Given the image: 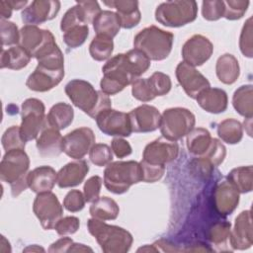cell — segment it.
<instances>
[{"mask_svg": "<svg viewBox=\"0 0 253 253\" xmlns=\"http://www.w3.org/2000/svg\"><path fill=\"white\" fill-rule=\"evenodd\" d=\"M63 136L59 130L44 125L37 138L36 146L39 154L44 158H51L58 156L62 151Z\"/></svg>", "mask_w": 253, "mask_h": 253, "instance_id": "cell-23", "label": "cell"}, {"mask_svg": "<svg viewBox=\"0 0 253 253\" xmlns=\"http://www.w3.org/2000/svg\"><path fill=\"white\" fill-rule=\"evenodd\" d=\"M252 173L251 165L240 166L232 169L227 175V181L239 193H249L252 191Z\"/></svg>", "mask_w": 253, "mask_h": 253, "instance_id": "cell-36", "label": "cell"}, {"mask_svg": "<svg viewBox=\"0 0 253 253\" xmlns=\"http://www.w3.org/2000/svg\"><path fill=\"white\" fill-rule=\"evenodd\" d=\"M64 77V70H50L38 65L29 75L26 86L36 92H46L57 86Z\"/></svg>", "mask_w": 253, "mask_h": 253, "instance_id": "cell-21", "label": "cell"}, {"mask_svg": "<svg viewBox=\"0 0 253 253\" xmlns=\"http://www.w3.org/2000/svg\"><path fill=\"white\" fill-rule=\"evenodd\" d=\"M232 105L239 115L251 119L253 116L252 85H242L236 89L232 97Z\"/></svg>", "mask_w": 253, "mask_h": 253, "instance_id": "cell-34", "label": "cell"}, {"mask_svg": "<svg viewBox=\"0 0 253 253\" xmlns=\"http://www.w3.org/2000/svg\"><path fill=\"white\" fill-rule=\"evenodd\" d=\"M211 141L210 131L204 127H194L187 134V148L195 156L203 155L210 148Z\"/></svg>", "mask_w": 253, "mask_h": 253, "instance_id": "cell-33", "label": "cell"}, {"mask_svg": "<svg viewBox=\"0 0 253 253\" xmlns=\"http://www.w3.org/2000/svg\"><path fill=\"white\" fill-rule=\"evenodd\" d=\"M229 243L232 249L245 250L253 244L252 219L250 210L243 211L235 218L234 227L230 231Z\"/></svg>", "mask_w": 253, "mask_h": 253, "instance_id": "cell-18", "label": "cell"}, {"mask_svg": "<svg viewBox=\"0 0 253 253\" xmlns=\"http://www.w3.org/2000/svg\"><path fill=\"white\" fill-rule=\"evenodd\" d=\"M196 100L203 110L211 114H220L227 109V94L219 88L209 87L203 90Z\"/></svg>", "mask_w": 253, "mask_h": 253, "instance_id": "cell-27", "label": "cell"}, {"mask_svg": "<svg viewBox=\"0 0 253 253\" xmlns=\"http://www.w3.org/2000/svg\"><path fill=\"white\" fill-rule=\"evenodd\" d=\"M203 17L208 21H216L223 17L224 4L223 1H203L202 3Z\"/></svg>", "mask_w": 253, "mask_h": 253, "instance_id": "cell-47", "label": "cell"}, {"mask_svg": "<svg viewBox=\"0 0 253 253\" xmlns=\"http://www.w3.org/2000/svg\"><path fill=\"white\" fill-rule=\"evenodd\" d=\"M1 27V42L4 45H18L20 42V31L13 22L8 20L0 21Z\"/></svg>", "mask_w": 253, "mask_h": 253, "instance_id": "cell-44", "label": "cell"}, {"mask_svg": "<svg viewBox=\"0 0 253 253\" xmlns=\"http://www.w3.org/2000/svg\"><path fill=\"white\" fill-rule=\"evenodd\" d=\"M86 200L84 194L79 190H71L69 191L64 200H63V207L71 212H76L81 211L85 206Z\"/></svg>", "mask_w": 253, "mask_h": 253, "instance_id": "cell-50", "label": "cell"}, {"mask_svg": "<svg viewBox=\"0 0 253 253\" xmlns=\"http://www.w3.org/2000/svg\"><path fill=\"white\" fill-rule=\"evenodd\" d=\"M80 226V220L76 216L61 217L55 224V231L62 236L75 233Z\"/></svg>", "mask_w": 253, "mask_h": 253, "instance_id": "cell-51", "label": "cell"}, {"mask_svg": "<svg viewBox=\"0 0 253 253\" xmlns=\"http://www.w3.org/2000/svg\"><path fill=\"white\" fill-rule=\"evenodd\" d=\"M45 107L37 98L25 100L21 108L20 132L25 142L37 139L45 125Z\"/></svg>", "mask_w": 253, "mask_h": 253, "instance_id": "cell-8", "label": "cell"}, {"mask_svg": "<svg viewBox=\"0 0 253 253\" xmlns=\"http://www.w3.org/2000/svg\"><path fill=\"white\" fill-rule=\"evenodd\" d=\"M131 94L140 102H149L155 98L147 78L135 79L131 83Z\"/></svg>", "mask_w": 253, "mask_h": 253, "instance_id": "cell-45", "label": "cell"}, {"mask_svg": "<svg viewBox=\"0 0 253 253\" xmlns=\"http://www.w3.org/2000/svg\"><path fill=\"white\" fill-rule=\"evenodd\" d=\"M74 119V111L71 105L66 103H56L53 105L45 117V125L58 130L69 126Z\"/></svg>", "mask_w": 253, "mask_h": 253, "instance_id": "cell-30", "label": "cell"}, {"mask_svg": "<svg viewBox=\"0 0 253 253\" xmlns=\"http://www.w3.org/2000/svg\"><path fill=\"white\" fill-rule=\"evenodd\" d=\"M89 212L93 218L100 220L116 219L120 212V208L116 201L109 197H99L90 207Z\"/></svg>", "mask_w": 253, "mask_h": 253, "instance_id": "cell-32", "label": "cell"}, {"mask_svg": "<svg viewBox=\"0 0 253 253\" xmlns=\"http://www.w3.org/2000/svg\"><path fill=\"white\" fill-rule=\"evenodd\" d=\"M213 51L211 42L202 35H194L186 41L182 47L183 61L197 67L208 61Z\"/></svg>", "mask_w": 253, "mask_h": 253, "instance_id": "cell-13", "label": "cell"}, {"mask_svg": "<svg viewBox=\"0 0 253 253\" xmlns=\"http://www.w3.org/2000/svg\"><path fill=\"white\" fill-rule=\"evenodd\" d=\"M60 10V2L56 0H35L21 13L26 25L38 26L56 17Z\"/></svg>", "mask_w": 253, "mask_h": 253, "instance_id": "cell-16", "label": "cell"}, {"mask_svg": "<svg viewBox=\"0 0 253 253\" xmlns=\"http://www.w3.org/2000/svg\"><path fill=\"white\" fill-rule=\"evenodd\" d=\"M89 171L85 160L78 159L67 163L57 172V185L59 188H71L81 184Z\"/></svg>", "mask_w": 253, "mask_h": 253, "instance_id": "cell-24", "label": "cell"}, {"mask_svg": "<svg viewBox=\"0 0 253 253\" xmlns=\"http://www.w3.org/2000/svg\"><path fill=\"white\" fill-rule=\"evenodd\" d=\"M103 181L108 191L117 195L124 194L130 186L142 181L140 164L133 160L111 162L106 165Z\"/></svg>", "mask_w": 253, "mask_h": 253, "instance_id": "cell-5", "label": "cell"}, {"mask_svg": "<svg viewBox=\"0 0 253 253\" xmlns=\"http://www.w3.org/2000/svg\"><path fill=\"white\" fill-rule=\"evenodd\" d=\"M77 3L83 9L87 25L92 24L94 19L97 17V15L102 11L100 6H99V3L97 1L88 0V1H79Z\"/></svg>", "mask_w": 253, "mask_h": 253, "instance_id": "cell-53", "label": "cell"}, {"mask_svg": "<svg viewBox=\"0 0 253 253\" xmlns=\"http://www.w3.org/2000/svg\"><path fill=\"white\" fill-rule=\"evenodd\" d=\"M226 155L225 146L216 138H212L210 148L193 161L198 171L203 176L211 175L212 169L221 164Z\"/></svg>", "mask_w": 253, "mask_h": 253, "instance_id": "cell-22", "label": "cell"}, {"mask_svg": "<svg viewBox=\"0 0 253 253\" xmlns=\"http://www.w3.org/2000/svg\"><path fill=\"white\" fill-rule=\"evenodd\" d=\"M32 56L21 46L14 45L8 49L2 48L1 57H0V67L9 68L12 70H20L26 67Z\"/></svg>", "mask_w": 253, "mask_h": 253, "instance_id": "cell-31", "label": "cell"}, {"mask_svg": "<svg viewBox=\"0 0 253 253\" xmlns=\"http://www.w3.org/2000/svg\"><path fill=\"white\" fill-rule=\"evenodd\" d=\"M99 129L110 136L127 137L131 134V126L128 113L113 110H104L95 118Z\"/></svg>", "mask_w": 253, "mask_h": 253, "instance_id": "cell-11", "label": "cell"}, {"mask_svg": "<svg viewBox=\"0 0 253 253\" xmlns=\"http://www.w3.org/2000/svg\"><path fill=\"white\" fill-rule=\"evenodd\" d=\"M198 15L196 1H167L157 6L155 20L163 26L179 28L194 22Z\"/></svg>", "mask_w": 253, "mask_h": 253, "instance_id": "cell-6", "label": "cell"}, {"mask_svg": "<svg viewBox=\"0 0 253 253\" xmlns=\"http://www.w3.org/2000/svg\"><path fill=\"white\" fill-rule=\"evenodd\" d=\"M102 72L100 87L108 96L123 91L125 87L139 78L126 53H119L108 59L102 67Z\"/></svg>", "mask_w": 253, "mask_h": 253, "instance_id": "cell-2", "label": "cell"}, {"mask_svg": "<svg viewBox=\"0 0 253 253\" xmlns=\"http://www.w3.org/2000/svg\"><path fill=\"white\" fill-rule=\"evenodd\" d=\"M24 251L25 252H29V251H32V252H40V251H42V252H44V249L43 248H42V247H40L39 245H32V246H29V247H27L26 249H24Z\"/></svg>", "mask_w": 253, "mask_h": 253, "instance_id": "cell-60", "label": "cell"}, {"mask_svg": "<svg viewBox=\"0 0 253 253\" xmlns=\"http://www.w3.org/2000/svg\"><path fill=\"white\" fill-rule=\"evenodd\" d=\"M239 47L242 54L246 57L251 58L253 56V47H252V17H250L242 28L240 39H239Z\"/></svg>", "mask_w": 253, "mask_h": 253, "instance_id": "cell-48", "label": "cell"}, {"mask_svg": "<svg viewBox=\"0 0 253 253\" xmlns=\"http://www.w3.org/2000/svg\"><path fill=\"white\" fill-rule=\"evenodd\" d=\"M33 211L45 230L54 228L56 222L62 217L63 208L55 194L43 192L37 194L33 204Z\"/></svg>", "mask_w": 253, "mask_h": 253, "instance_id": "cell-9", "label": "cell"}, {"mask_svg": "<svg viewBox=\"0 0 253 253\" xmlns=\"http://www.w3.org/2000/svg\"><path fill=\"white\" fill-rule=\"evenodd\" d=\"M95 144V134L89 127L75 128L63 136L62 151L75 160L82 159Z\"/></svg>", "mask_w": 253, "mask_h": 253, "instance_id": "cell-12", "label": "cell"}, {"mask_svg": "<svg viewBox=\"0 0 253 253\" xmlns=\"http://www.w3.org/2000/svg\"><path fill=\"white\" fill-rule=\"evenodd\" d=\"M159 252V249L153 244V245H145L143 247H140L137 252Z\"/></svg>", "mask_w": 253, "mask_h": 253, "instance_id": "cell-59", "label": "cell"}, {"mask_svg": "<svg viewBox=\"0 0 253 253\" xmlns=\"http://www.w3.org/2000/svg\"><path fill=\"white\" fill-rule=\"evenodd\" d=\"M114 50L113 39L105 36H97L92 40L89 45V52L93 59L104 61L111 57Z\"/></svg>", "mask_w": 253, "mask_h": 253, "instance_id": "cell-37", "label": "cell"}, {"mask_svg": "<svg viewBox=\"0 0 253 253\" xmlns=\"http://www.w3.org/2000/svg\"><path fill=\"white\" fill-rule=\"evenodd\" d=\"M87 227L105 253H126L131 247L132 235L123 227L93 217L88 219Z\"/></svg>", "mask_w": 253, "mask_h": 253, "instance_id": "cell-3", "label": "cell"}, {"mask_svg": "<svg viewBox=\"0 0 253 253\" xmlns=\"http://www.w3.org/2000/svg\"><path fill=\"white\" fill-rule=\"evenodd\" d=\"M111 148L118 158H124L126 156H128L132 151L130 144L122 137H115L112 140Z\"/></svg>", "mask_w": 253, "mask_h": 253, "instance_id": "cell-54", "label": "cell"}, {"mask_svg": "<svg viewBox=\"0 0 253 253\" xmlns=\"http://www.w3.org/2000/svg\"><path fill=\"white\" fill-rule=\"evenodd\" d=\"M230 226L231 224L228 221H218L212 224L209 229L210 241L217 247L226 246L227 241H229Z\"/></svg>", "mask_w": 253, "mask_h": 253, "instance_id": "cell-39", "label": "cell"}, {"mask_svg": "<svg viewBox=\"0 0 253 253\" xmlns=\"http://www.w3.org/2000/svg\"><path fill=\"white\" fill-rule=\"evenodd\" d=\"M79 25H87L82 7L76 2V5L69 8L63 15L60 22V29L63 33L73 27Z\"/></svg>", "mask_w": 253, "mask_h": 253, "instance_id": "cell-38", "label": "cell"}, {"mask_svg": "<svg viewBox=\"0 0 253 253\" xmlns=\"http://www.w3.org/2000/svg\"><path fill=\"white\" fill-rule=\"evenodd\" d=\"M72 244H73V240L71 238L61 237L60 239L56 240L49 246L48 252H50V253H52V252H60V253L68 252V250Z\"/></svg>", "mask_w": 253, "mask_h": 253, "instance_id": "cell-55", "label": "cell"}, {"mask_svg": "<svg viewBox=\"0 0 253 253\" xmlns=\"http://www.w3.org/2000/svg\"><path fill=\"white\" fill-rule=\"evenodd\" d=\"M103 180L100 176L90 177L84 184V197L87 203H93L99 198Z\"/></svg>", "mask_w": 253, "mask_h": 253, "instance_id": "cell-52", "label": "cell"}, {"mask_svg": "<svg viewBox=\"0 0 253 253\" xmlns=\"http://www.w3.org/2000/svg\"><path fill=\"white\" fill-rule=\"evenodd\" d=\"M176 78L185 91V93L192 99L205 89L211 87L209 80L196 67L187 64L184 61L179 62L176 67Z\"/></svg>", "mask_w": 253, "mask_h": 253, "instance_id": "cell-15", "label": "cell"}, {"mask_svg": "<svg viewBox=\"0 0 253 253\" xmlns=\"http://www.w3.org/2000/svg\"><path fill=\"white\" fill-rule=\"evenodd\" d=\"M239 192L227 180L220 182L213 190V207L221 215L231 214L239 203Z\"/></svg>", "mask_w": 253, "mask_h": 253, "instance_id": "cell-20", "label": "cell"}, {"mask_svg": "<svg viewBox=\"0 0 253 253\" xmlns=\"http://www.w3.org/2000/svg\"><path fill=\"white\" fill-rule=\"evenodd\" d=\"M106 6L116 9L119 16L121 27L124 29H131L138 25L141 19V14L138 9V2L131 0H116L104 1Z\"/></svg>", "mask_w": 253, "mask_h": 253, "instance_id": "cell-26", "label": "cell"}, {"mask_svg": "<svg viewBox=\"0 0 253 253\" xmlns=\"http://www.w3.org/2000/svg\"><path fill=\"white\" fill-rule=\"evenodd\" d=\"M87 251L92 252L93 250L91 248L85 246L84 244H79V243H74V242L68 250V252H87Z\"/></svg>", "mask_w": 253, "mask_h": 253, "instance_id": "cell-57", "label": "cell"}, {"mask_svg": "<svg viewBox=\"0 0 253 253\" xmlns=\"http://www.w3.org/2000/svg\"><path fill=\"white\" fill-rule=\"evenodd\" d=\"M88 35V25H79L63 33V42L68 47L77 48L85 42Z\"/></svg>", "mask_w": 253, "mask_h": 253, "instance_id": "cell-40", "label": "cell"}, {"mask_svg": "<svg viewBox=\"0 0 253 253\" xmlns=\"http://www.w3.org/2000/svg\"><path fill=\"white\" fill-rule=\"evenodd\" d=\"M52 39H54V37L50 31L41 29L38 26L25 25L20 30L19 45L32 57H35V55Z\"/></svg>", "mask_w": 253, "mask_h": 253, "instance_id": "cell-19", "label": "cell"}, {"mask_svg": "<svg viewBox=\"0 0 253 253\" xmlns=\"http://www.w3.org/2000/svg\"><path fill=\"white\" fill-rule=\"evenodd\" d=\"M215 73L218 80L223 84H233L240 75L238 60L230 53L222 54L216 61Z\"/></svg>", "mask_w": 253, "mask_h": 253, "instance_id": "cell-29", "label": "cell"}, {"mask_svg": "<svg viewBox=\"0 0 253 253\" xmlns=\"http://www.w3.org/2000/svg\"><path fill=\"white\" fill-rule=\"evenodd\" d=\"M147 80L155 97L164 96L171 90V79L169 75L163 72L156 71L151 76H149Z\"/></svg>", "mask_w": 253, "mask_h": 253, "instance_id": "cell-43", "label": "cell"}, {"mask_svg": "<svg viewBox=\"0 0 253 253\" xmlns=\"http://www.w3.org/2000/svg\"><path fill=\"white\" fill-rule=\"evenodd\" d=\"M179 145L163 136L148 143L142 153V160L154 165H165L177 158Z\"/></svg>", "mask_w": 253, "mask_h": 253, "instance_id": "cell-14", "label": "cell"}, {"mask_svg": "<svg viewBox=\"0 0 253 253\" xmlns=\"http://www.w3.org/2000/svg\"><path fill=\"white\" fill-rule=\"evenodd\" d=\"M217 135L228 144H236L242 139L243 126L235 119H225L217 126Z\"/></svg>", "mask_w": 253, "mask_h": 253, "instance_id": "cell-35", "label": "cell"}, {"mask_svg": "<svg viewBox=\"0 0 253 253\" xmlns=\"http://www.w3.org/2000/svg\"><path fill=\"white\" fill-rule=\"evenodd\" d=\"M30 159L24 149L7 151L0 164V179L10 185L27 179Z\"/></svg>", "mask_w": 253, "mask_h": 253, "instance_id": "cell-10", "label": "cell"}, {"mask_svg": "<svg viewBox=\"0 0 253 253\" xmlns=\"http://www.w3.org/2000/svg\"><path fill=\"white\" fill-rule=\"evenodd\" d=\"M195 115L185 108H170L163 112L160 122V132L163 137L177 141L187 135L195 126Z\"/></svg>", "mask_w": 253, "mask_h": 253, "instance_id": "cell-7", "label": "cell"}, {"mask_svg": "<svg viewBox=\"0 0 253 253\" xmlns=\"http://www.w3.org/2000/svg\"><path fill=\"white\" fill-rule=\"evenodd\" d=\"M93 29L97 36H105L113 39L121 30V22L116 12L101 11L93 21Z\"/></svg>", "mask_w": 253, "mask_h": 253, "instance_id": "cell-28", "label": "cell"}, {"mask_svg": "<svg viewBox=\"0 0 253 253\" xmlns=\"http://www.w3.org/2000/svg\"><path fill=\"white\" fill-rule=\"evenodd\" d=\"M8 4L11 6L13 10H20L22 8H26V5L28 4V1H7Z\"/></svg>", "mask_w": 253, "mask_h": 253, "instance_id": "cell-58", "label": "cell"}, {"mask_svg": "<svg viewBox=\"0 0 253 253\" xmlns=\"http://www.w3.org/2000/svg\"><path fill=\"white\" fill-rule=\"evenodd\" d=\"M174 35L156 26L139 31L133 39V48L140 50L150 60L160 61L167 58L172 50Z\"/></svg>", "mask_w": 253, "mask_h": 253, "instance_id": "cell-4", "label": "cell"}, {"mask_svg": "<svg viewBox=\"0 0 253 253\" xmlns=\"http://www.w3.org/2000/svg\"><path fill=\"white\" fill-rule=\"evenodd\" d=\"M223 4H224L223 17L227 20L233 21V20H238L244 16L249 6V1L227 0V1H223Z\"/></svg>", "mask_w": 253, "mask_h": 253, "instance_id": "cell-46", "label": "cell"}, {"mask_svg": "<svg viewBox=\"0 0 253 253\" xmlns=\"http://www.w3.org/2000/svg\"><path fill=\"white\" fill-rule=\"evenodd\" d=\"M132 132H150L160 126L161 114L150 105L143 104L128 113Z\"/></svg>", "mask_w": 253, "mask_h": 253, "instance_id": "cell-17", "label": "cell"}, {"mask_svg": "<svg viewBox=\"0 0 253 253\" xmlns=\"http://www.w3.org/2000/svg\"><path fill=\"white\" fill-rule=\"evenodd\" d=\"M64 91L75 107L94 120L104 110L112 108L109 96L102 91L96 90L91 83L83 79L69 81L65 85Z\"/></svg>", "mask_w": 253, "mask_h": 253, "instance_id": "cell-1", "label": "cell"}, {"mask_svg": "<svg viewBox=\"0 0 253 253\" xmlns=\"http://www.w3.org/2000/svg\"><path fill=\"white\" fill-rule=\"evenodd\" d=\"M1 142L6 152L13 149H25L26 142L21 136L20 126H12L7 128L2 135Z\"/></svg>", "mask_w": 253, "mask_h": 253, "instance_id": "cell-41", "label": "cell"}, {"mask_svg": "<svg viewBox=\"0 0 253 253\" xmlns=\"http://www.w3.org/2000/svg\"><path fill=\"white\" fill-rule=\"evenodd\" d=\"M28 186L36 194L50 192L57 183V172L50 166H40L28 173Z\"/></svg>", "mask_w": 253, "mask_h": 253, "instance_id": "cell-25", "label": "cell"}, {"mask_svg": "<svg viewBox=\"0 0 253 253\" xmlns=\"http://www.w3.org/2000/svg\"><path fill=\"white\" fill-rule=\"evenodd\" d=\"M12 11L13 9L11 8V6L8 4L7 1H0V16H1V20H8L11 15H12Z\"/></svg>", "mask_w": 253, "mask_h": 253, "instance_id": "cell-56", "label": "cell"}, {"mask_svg": "<svg viewBox=\"0 0 253 253\" xmlns=\"http://www.w3.org/2000/svg\"><path fill=\"white\" fill-rule=\"evenodd\" d=\"M141 167L142 181L145 183H154L159 181L165 172V165L149 164L143 160L139 162Z\"/></svg>", "mask_w": 253, "mask_h": 253, "instance_id": "cell-49", "label": "cell"}, {"mask_svg": "<svg viewBox=\"0 0 253 253\" xmlns=\"http://www.w3.org/2000/svg\"><path fill=\"white\" fill-rule=\"evenodd\" d=\"M89 158L96 166H106L113 160L112 148L105 143H95L89 151Z\"/></svg>", "mask_w": 253, "mask_h": 253, "instance_id": "cell-42", "label": "cell"}]
</instances>
